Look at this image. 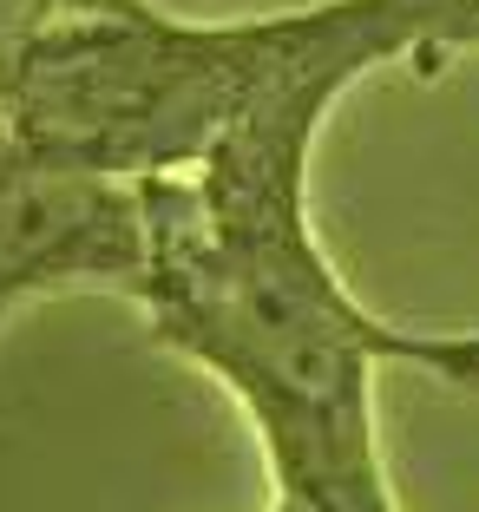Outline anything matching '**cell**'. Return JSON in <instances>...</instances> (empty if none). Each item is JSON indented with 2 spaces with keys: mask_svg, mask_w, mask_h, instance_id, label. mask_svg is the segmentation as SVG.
Returning a JSON list of instances; mask_svg holds the SVG:
<instances>
[{
  "mask_svg": "<svg viewBox=\"0 0 479 512\" xmlns=\"http://www.w3.org/2000/svg\"><path fill=\"white\" fill-rule=\"evenodd\" d=\"M381 60V46H335L276 79L204 165L138 178L151 335L250 407L276 493L315 512H394L368 375L375 362H414V335L348 296L302 211L315 125Z\"/></svg>",
  "mask_w": 479,
  "mask_h": 512,
  "instance_id": "6da1fadb",
  "label": "cell"
},
{
  "mask_svg": "<svg viewBox=\"0 0 479 512\" xmlns=\"http://www.w3.org/2000/svg\"><path fill=\"white\" fill-rule=\"evenodd\" d=\"M145 263L151 217L138 178L33 171L0 184V316L66 283H105L138 296Z\"/></svg>",
  "mask_w": 479,
  "mask_h": 512,
  "instance_id": "7a4b0ae2",
  "label": "cell"
},
{
  "mask_svg": "<svg viewBox=\"0 0 479 512\" xmlns=\"http://www.w3.org/2000/svg\"><path fill=\"white\" fill-rule=\"evenodd\" d=\"M414 362L453 388H479V335H414Z\"/></svg>",
  "mask_w": 479,
  "mask_h": 512,
  "instance_id": "3957f363",
  "label": "cell"
},
{
  "mask_svg": "<svg viewBox=\"0 0 479 512\" xmlns=\"http://www.w3.org/2000/svg\"><path fill=\"white\" fill-rule=\"evenodd\" d=\"M270 512H315V506H302V499H289V493H276V506Z\"/></svg>",
  "mask_w": 479,
  "mask_h": 512,
  "instance_id": "277c9868",
  "label": "cell"
}]
</instances>
